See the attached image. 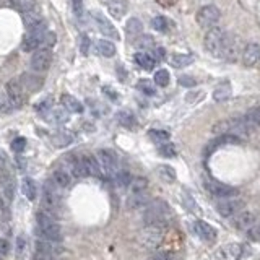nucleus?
<instances>
[{
	"instance_id": "13d9d810",
	"label": "nucleus",
	"mask_w": 260,
	"mask_h": 260,
	"mask_svg": "<svg viewBox=\"0 0 260 260\" xmlns=\"http://www.w3.org/2000/svg\"><path fill=\"white\" fill-rule=\"evenodd\" d=\"M249 232L252 234L254 239H258L260 240V224H258V228H250Z\"/></svg>"
},
{
	"instance_id": "393cba45",
	"label": "nucleus",
	"mask_w": 260,
	"mask_h": 260,
	"mask_svg": "<svg viewBox=\"0 0 260 260\" xmlns=\"http://www.w3.org/2000/svg\"><path fill=\"white\" fill-rule=\"evenodd\" d=\"M135 62L138 64L142 68L152 70V68H154V65H156V58L152 54H148V52H136Z\"/></svg>"
},
{
	"instance_id": "c756f323",
	"label": "nucleus",
	"mask_w": 260,
	"mask_h": 260,
	"mask_svg": "<svg viewBox=\"0 0 260 260\" xmlns=\"http://www.w3.org/2000/svg\"><path fill=\"white\" fill-rule=\"evenodd\" d=\"M180 198H182V204H184V206L187 208L188 212L194 213V214H197V216H200L202 214V210H200V206L197 205V202H195V198L192 197L190 194H187L186 190L180 194Z\"/></svg>"
},
{
	"instance_id": "680f3d73",
	"label": "nucleus",
	"mask_w": 260,
	"mask_h": 260,
	"mask_svg": "<svg viewBox=\"0 0 260 260\" xmlns=\"http://www.w3.org/2000/svg\"><path fill=\"white\" fill-rule=\"evenodd\" d=\"M258 62H260V60H258Z\"/></svg>"
},
{
	"instance_id": "603ef678",
	"label": "nucleus",
	"mask_w": 260,
	"mask_h": 260,
	"mask_svg": "<svg viewBox=\"0 0 260 260\" xmlns=\"http://www.w3.org/2000/svg\"><path fill=\"white\" fill-rule=\"evenodd\" d=\"M179 84H182V86L190 88V86H195V84H197V82H195V78H194V76L182 75V76H179Z\"/></svg>"
},
{
	"instance_id": "4be33fe9",
	"label": "nucleus",
	"mask_w": 260,
	"mask_h": 260,
	"mask_svg": "<svg viewBox=\"0 0 260 260\" xmlns=\"http://www.w3.org/2000/svg\"><path fill=\"white\" fill-rule=\"evenodd\" d=\"M60 102L65 110H68V112H75V114H82L83 112V106L82 102L76 100V98H74L72 94H64L60 98Z\"/></svg>"
},
{
	"instance_id": "9b49d317",
	"label": "nucleus",
	"mask_w": 260,
	"mask_h": 260,
	"mask_svg": "<svg viewBox=\"0 0 260 260\" xmlns=\"http://www.w3.org/2000/svg\"><path fill=\"white\" fill-rule=\"evenodd\" d=\"M244 208V202L238 200V198H220V202L216 204V210L221 216L224 218H231L234 214H238L239 212H242Z\"/></svg>"
},
{
	"instance_id": "412c9836",
	"label": "nucleus",
	"mask_w": 260,
	"mask_h": 260,
	"mask_svg": "<svg viewBox=\"0 0 260 260\" xmlns=\"http://www.w3.org/2000/svg\"><path fill=\"white\" fill-rule=\"evenodd\" d=\"M127 2H124V0H110L108 2V12L109 15L116 18V20H120L124 15L127 13Z\"/></svg>"
},
{
	"instance_id": "ddd939ff",
	"label": "nucleus",
	"mask_w": 260,
	"mask_h": 260,
	"mask_svg": "<svg viewBox=\"0 0 260 260\" xmlns=\"http://www.w3.org/2000/svg\"><path fill=\"white\" fill-rule=\"evenodd\" d=\"M48 30H31L24 34L22 48L24 52H34L42 46V36Z\"/></svg>"
},
{
	"instance_id": "6e6552de",
	"label": "nucleus",
	"mask_w": 260,
	"mask_h": 260,
	"mask_svg": "<svg viewBox=\"0 0 260 260\" xmlns=\"http://www.w3.org/2000/svg\"><path fill=\"white\" fill-rule=\"evenodd\" d=\"M52 64V52L50 49H38L32 52L30 58V67L32 72H46Z\"/></svg>"
},
{
	"instance_id": "b1692460",
	"label": "nucleus",
	"mask_w": 260,
	"mask_h": 260,
	"mask_svg": "<svg viewBox=\"0 0 260 260\" xmlns=\"http://www.w3.org/2000/svg\"><path fill=\"white\" fill-rule=\"evenodd\" d=\"M94 50L102 57H112L116 54V46L108 39H100L94 42Z\"/></svg>"
},
{
	"instance_id": "72a5a7b5",
	"label": "nucleus",
	"mask_w": 260,
	"mask_h": 260,
	"mask_svg": "<svg viewBox=\"0 0 260 260\" xmlns=\"http://www.w3.org/2000/svg\"><path fill=\"white\" fill-rule=\"evenodd\" d=\"M132 174H130L128 171H119V172H116L114 174V182H116V186L119 187V188H126L130 186V182H132Z\"/></svg>"
},
{
	"instance_id": "5701e85b",
	"label": "nucleus",
	"mask_w": 260,
	"mask_h": 260,
	"mask_svg": "<svg viewBox=\"0 0 260 260\" xmlns=\"http://www.w3.org/2000/svg\"><path fill=\"white\" fill-rule=\"evenodd\" d=\"M232 94V88H231V83L230 82H224L221 83L220 86L214 88L213 91V100L216 102H223V101H228Z\"/></svg>"
},
{
	"instance_id": "2f4dec72",
	"label": "nucleus",
	"mask_w": 260,
	"mask_h": 260,
	"mask_svg": "<svg viewBox=\"0 0 260 260\" xmlns=\"http://www.w3.org/2000/svg\"><path fill=\"white\" fill-rule=\"evenodd\" d=\"M126 31H127V34L128 36H140L142 32H143V23L140 22L138 18H130L127 24H126Z\"/></svg>"
},
{
	"instance_id": "e433bc0d",
	"label": "nucleus",
	"mask_w": 260,
	"mask_h": 260,
	"mask_svg": "<svg viewBox=\"0 0 260 260\" xmlns=\"http://www.w3.org/2000/svg\"><path fill=\"white\" fill-rule=\"evenodd\" d=\"M0 187H2V190L5 194V198L6 200H12L13 197V180H12V176H2L0 178Z\"/></svg>"
},
{
	"instance_id": "79ce46f5",
	"label": "nucleus",
	"mask_w": 260,
	"mask_h": 260,
	"mask_svg": "<svg viewBox=\"0 0 260 260\" xmlns=\"http://www.w3.org/2000/svg\"><path fill=\"white\" fill-rule=\"evenodd\" d=\"M212 132L214 135H228L230 134V119L228 120H220L213 126Z\"/></svg>"
},
{
	"instance_id": "1a4fd4ad",
	"label": "nucleus",
	"mask_w": 260,
	"mask_h": 260,
	"mask_svg": "<svg viewBox=\"0 0 260 260\" xmlns=\"http://www.w3.org/2000/svg\"><path fill=\"white\" fill-rule=\"evenodd\" d=\"M6 96H8V102L12 104V108H20L24 102V88L20 80L13 78L8 83L5 84Z\"/></svg>"
},
{
	"instance_id": "a18cd8bd",
	"label": "nucleus",
	"mask_w": 260,
	"mask_h": 260,
	"mask_svg": "<svg viewBox=\"0 0 260 260\" xmlns=\"http://www.w3.org/2000/svg\"><path fill=\"white\" fill-rule=\"evenodd\" d=\"M148 180L145 178H134L130 182V187H132V192H140V190H146Z\"/></svg>"
},
{
	"instance_id": "49530a36",
	"label": "nucleus",
	"mask_w": 260,
	"mask_h": 260,
	"mask_svg": "<svg viewBox=\"0 0 260 260\" xmlns=\"http://www.w3.org/2000/svg\"><path fill=\"white\" fill-rule=\"evenodd\" d=\"M72 12H74V16L82 20L84 15V5L83 0H72Z\"/></svg>"
},
{
	"instance_id": "37998d69",
	"label": "nucleus",
	"mask_w": 260,
	"mask_h": 260,
	"mask_svg": "<svg viewBox=\"0 0 260 260\" xmlns=\"http://www.w3.org/2000/svg\"><path fill=\"white\" fill-rule=\"evenodd\" d=\"M152 26L156 30V31H160V32H164L168 31L169 28V22L164 18V16H154L152 20Z\"/></svg>"
},
{
	"instance_id": "ea45409f",
	"label": "nucleus",
	"mask_w": 260,
	"mask_h": 260,
	"mask_svg": "<svg viewBox=\"0 0 260 260\" xmlns=\"http://www.w3.org/2000/svg\"><path fill=\"white\" fill-rule=\"evenodd\" d=\"M136 88H138L142 93H145V94H148V96H153V94H156V88H154V84L150 82V80H145V78H143V80H140L138 83H136Z\"/></svg>"
},
{
	"instance_id": "20e7f679",
	"label": "nucleus",
	"mask_w": 260,
	"mask_h": 260,
	"mask_svg": "<svg viewBox=\"0 0 260 260\" xmlns=\"http://www.w3.org/2000/svg\"><path fill=\"white\" fill-rule=\"evenodd\" d=\"M240 57V41L238 36H234L232 32L224 34L223 46H221V56L220 58H224L228 62H236Z\"/></svg>"
},
{
	"instance_id": "dca6fc26",
	"label": "nucleus",
	"mask_w": 260,
	"mask_h": 260,
	"mask_svg": "<svg viewBox=\"0 0 260 260\" xmlns=\"http://www.w3.org/2000/svg\"><path fill=\"white\" fill-rule=\"evenodd\" d=\"M23 23L28 28V31L31 30H46V22L41 16V13L38 12H24L23 13Z\"/></svg>"
},
{
	"instance_id": "f3484780",
	"label": "nucleus",
	"mask_w": 260,
	"mask_h": 260,
	"mask_svg": "<svg viewBox=\"0 0 260 260\" xmlns=\"http://www.w3.org/2000/svg\"><path fill=\"white\" fill-rule=\"evenodd\" d=\"M194 230H195V234H197L200 239L206 240V242H213V240L216 239V231H214V228L202 220L195 221Z\"/></svg>"
},
{
	"instance_id": "2eb2a0df",
	"label": "nucleus",
	"mask_w": 260,
	"mask_h": 260,
	"mask_svg": "<svg viewBox=\"0 0 260 260\" xmlns=\"http://www.w3.org/2000/svg\"><path fill=\"white\" fill-rule=\"evenodd\" d=\"M232 224L238 228L239 231H249L250 228L256 224V214L252 212H239L238 214H234Z\"/></svg>"
},
{
	"instance_id": "f03ea898",
	"label": "nucleus",
	"mask_w": 260,
	"mask_h": 260,
	"mask_svg": "<svg viewBox=\"0 0 260 260\" xmlns=\"http://www.w3.org/2000/svg\"><path fill=\"white\" fill-rule=\"evenodd\" d=\"M36 223H38V232L41 234L42 239L52 240V242H58V240L62 239L60 226L57 224L54 214H50L44 210L38 212Z\"/></svg>"
},
{
	"instance_id": "39448f33",
	"label": "nucleus",
	"mask_w": 260,
	"mask_h": 260,
	"mask_svg": "<svg viewBox=\"0 0 260 260\" xmlns=\"http://www.w3.org/2000/svg\"><path fill=\"white\" fill-rule=\"evenodd\" d=\"M197 24L204 30H210L213 26H216V23L221 18V12L218 6L214 5H205L197 12Z\"/></svg>"
},
{
	"instance_id": "7ed1b4c3",
	"label": "nucleus",
	"mask_w": 260,
	"mask_h": 260,
	"mask_svg": "<svg viewBox=\"0 0 260 260\" xmlns=\"http://www.w3.org/2000/svg\"><path fill=\"white\" fill-rule=\"evenodd\" d=\"M226 31L220 26H213V28L206 30V34L204 39V46H205V50L208 52L210 56L220 58L221 56V46H223V39H224Z\"/></svg>"
},
{
	"instance_id": "bb28decb",
	"label": "nucleus",
	"mask_w": 260,
	"mask_h": 260,
	"mask_svg": "<svg viewBox=\"0 0 260 260\" xmlns=\"http://www.w3.org/2000/svg\"><path fill=\"white\" fill-rule=\"evenodd\" d=\"M156 174H158V178L166 182V184H172V182L176 180V171L174 168L168 166V164H161L156 168Z\"/></svg>"
},
{
	"instance_id": "f8f14e48",
	"label": "nucleus",
	"mask_w": 260,
	"mask_h": 260,
	"mask_svg": "<svg viewBox=\"0 0 260 260\" xmlns=\"http://www.w3.org/2000/svg\"><path fill=\"white\" fill-rule=\"evenodd\" d=\"M96 158L100 161L102 174H108V176L114 174L116 168H117V156L114 152H110V150H100Z\"/></svg>"
},
{
	"instance_id": "6e6d98bb",
	"label": "nucleus",
	"mask_w": 260,
	"mask_h": 260,
	"mask_svg": "<svg viewBox=\"0 0 260 260\" xmlns=\"http://www.w3.org/2000/svg\"><path fill=\"white\" fill-rule=\"evenodd\" d=\"M6 254H8V240L0 238V260H4Z\"/></svg>"
},
{
	"instance_id": "6ab92c4d",
	"label": "nucleus",
	"mask_w": 260,
	"mask_h": 260,
	"mask_svg": "<svg viewBox=\"0 0 260 260\" xmlns=\"http://www.w3.org/2000/svg\"><path fill=\"white\" fill-rule=\"evenodd\" d=\"M82 164L84 168V171H86L88 176H93V178H100L102 174L101 172V166H100V161H98L96 156L93 154H84L82 156Z\"/></svg>"
},
{
	"instance_id": "052dcab7",
	"label": "nucleus",
	"mask_w": 260,
	"mask_h": 260,
	"mask_svg": "<svg viewBox=\"0 0 260 260\" xmlns=\"http://www.w3.org/2000/svg\"><path fill=\"white\" fill-rule=\"evenodd\" d=\"M4 168H5V160H4V156L0 154V171H2Z\"/></svg>"
},
{
	"instance_id": "f257e3e1",
	"label": "nucleus",
	"mask_w": 260,
	"mask_h": 260,
	"mask_svg": "<svg viewBox=\"0 0 260 260\" xmlns=\"http://www.w3.org/2000/svg\"><path fill=\"white\" fill-rule=\"evenodd\" d=\"M143 220L146 224L166 228L168 221L171 220V208L164 200H152L146 205L145 213H143Z\"/></svg>"
},
{
	"instance_id": "58836bf2",
	"label": "nucleus",
	"mask_w": 260,
	"mask_h": 260,
	"mask_svg": "<svg viewBox=\"0 0 260 260\" xmlns=\"http://www.w3.org/2000/svg\"><path fill=\"white\" fill-rule=\"evenodd\" d=\"M148 135H150V138H152L153 142H156V143H166V142H169V134L166 132V130H156V128H153V130H150Z\"/></svg>"
},
{
	"instance_id": "864d4df0",
	"label": "nucleus",
	"mask_w": 260,
	"mask_h": 260,
	"mask_svg": "<svg viewBox=\"0 0 260 260\" xmlns=\"http://www.w3.org/2000/svg\"><path fill=\"white\" fill-rule=\"evenodd\" d=\"M150 260H178V257L169 252H160V254H154Z\"/></svg>"
},
{
	"instance_id": "a19ab883",
	"label": "nucleus",
	"mask_w": 260,
	"mask_h": 260,
	"mask_svg": "<svg viewBox=\"0 0 260 260\" xmlns=\"http://www.w3.org/2000/svg\"><path fill=\"white\" fill-rule=\"evenodd\" d=\"M158 152H160L161 156H164V158H172V156L178 154V152H176V146L172 145V143H169V142L161 143L160 148H158Z\"/></svg>"
},
{
	"instance_id": "4c0bfd02",
	"label": "nucleus",
	"mask_w": 260,
	"mask_h": 260,
	"mask_svg": "<svg viewBox=\"0 0 260 260\" xmlns=\"http://www.w3.org/2000/svg\"><path fill=\"white\" fill-rule=\"evenodd\" d=\"M169 80H171V75H169V72L164 70V68H161V70L156 72L154 78H153V82L158 84V86H168Z\"/></svg>"
},
{
	"instance_id": "bf43d9fd",
	"label": "nucleus",
	"mask_w": 260,
	"mask_h": 260,
	"mask_svg": "<svg viewBox=\"0 0 260 260\" xmlns=\"http://www.w3.org/2000/svg\"><path fill=\"white\" fill-rule=\"evenodd\" d=\"M24 249V238H18V244H16V254L20 256L22 250Z\"/></svg>"
},
{
	"instance_id": "8fccbe9b",
	"label": "nucleus",
	"mask_w": 260,
	"mask_h": 260,
	"mask_svg": "<svg viewBox=\"0 0 260 260\" xmlns=\"http://www.w3.org/2000/svg\"><path fill=\"white\" fill-rule=\"evenodd\" d=\"M24 146H26V140L22 138V136H18V138H15V140L12 142V150L15 153H22L23 150H24Z\"/></svg>"
},
{
	"instance_id": "c03bdc74",
	"label": "nucleus",
	"mask_w": 260,
	"mask_h": 260,
	"mask_svg": "<svg viewBox=\"0 0 260 260\" xmlns=\"http://www.w3.org/2000/svg\"><path fill=\"white\" fill-rule=\"evenodd\" d=\"M13 4H15L23 13L24 12H32V10L36 8V2H34V0H13Z\"/></svg>"
},
{
	"instance_id": "f704fd0d",
	"label": "nucleus",
	"mask_w": 260,
	"mask_h": 260,
	"mask_svg": "<svg viewBox=\"0 0 260 260\" xmlns=\"http://www.w3.org/2000/svg\"><path fill=\"white\" fill-rule=\"evenodd\" d=\"M116 119L124 127H128L130 128V127L135 126V117H134L132 112H130V110H119V112H117V116H116Z\"/></svg>"
},
{
	"instance_id": "aec40b11",
	"label": "nucleus",
	"mask_w": 260,
	"mask_h": 260,
	"mask_svg": "<svg viewBox=\"0 0 260 260\" xmlns=\"http://www.w3.org/2000/svg\"><path fill=\"white\" fill-rule=\"evenodd\" d=\"M20 82H22L23 88H26L28 91H38L42 86V78L34 74H23Z\"/></svg>"
},
{
	"instance_id": "9d476101",
	"label": "nucleus",
	"mask_w": 260,
	"mask_h": 260,
	"mask_svg": "<svg viewBox=\"0 0 260 260\" xmlns=\"http://www.w3.org/2000/svg\"><path fill=\"white\" fill-rule=\"evenodd\" d=\"M91 18H93V22L94 24L98 26V30H100V32H102L104 36H108V38H112V39H119V32H117L116 30V26L109 22V20L102 15L101 12H98V10H93L90 13Z\"/></svg>"
},
{
	"instance_id": "4d7b16f0",
	"label": "nucleus",
	"mask_w": 260,
	"mask_h": 260,
	"mask_svg": "<svg viewBox=\"0 0 260 260\" xmlns=\"http://www.w3.org/2000/svg\"><path fill=\"white\" fill-rule=\"evenodd\" d=\"M50 104H52V101L49 100H46V101H42L41 104H38V106H36V109L39 110V112H42V110H49V108H50Z\"/></svg>"
},
{
	"instance_id": "7c9ffc66",
	"label": "nucleus",
	"mask_w": 260,
	"mask_h": 260,
	"mask_svg": "<svg viewBox=\"0 0 260 260\" xmlns=\"http://www.w3.org/2000/svg\"><path fill=\"white\" fill-rule=\"evenodd\" d=\"M244 120L247 126L250 127V130L254 128H260V108H254L244 116Z\"/></svg>"
},
{
	"instance_id": "5fc2aeb1",
	"label": "nucleus",
	"mask_w": 260,
	"mask_h": 260,
	"mask_svg": "<svg viewBox=\"0 0 260 260\" xmlns=\"http://www.w3.org/2000/svg\"><path fill=\"white\" fill-rule=\"evenodd\" d=\"M88 50H90V39H88V36H82L80 38V52L83 56H86Z\"/></svg>"
},
{
	"instance_id": "4468645a",
	"label": "nucleus",
	"mask_w": 260,
	"mask_h": 260,
	"mask_svg": "<svg viewBox=\"0 0 260 260\" xmlns=\"http://www.w3.org/2000/svg\"><path fill=\"white\" fill-rule=\"evenodd\" d=\"M240 58L246 67H254L260 60V46L257 42H249L240 52Z\"/></svg>"
},
{
	"instance_id": "de8ad7c7",
	"label": "nucleus",
	"mask_w": 260,
	"mask_h": 260,
	"mask_svg": "<svg viewBox=\"0 0 260 260\" xmlns=\"http://www.w3.org/2000/svg\"><path fill=\"white\" fill-rule=\"evenodd\" d=\"M52 119H54L56 122H58V124L67 122L68 120V110H65V109H56V110H52Z\"/></svg>"
},
{
	"instance_id": "0eeeda50",
	"label": "nucleus",
	"mask_w": 260,
	"mask_h": 260,
	"mask_svg": "<svg viewBox=\"0 0 260 260\" xmlns=\"http://www.w3.org/2000/svg\"><path fill=\"white\" fill-rule=\"evenodd\" d=\"M205 188L208 190V194H212L213 197H218V198H230V197H236L238 195V188H234L231 186H226V184H221V182L214 180V179H205Z\"/></svg>"
},
{
	"instance_id": "09e8293b",
	"label": "nucleus",
	"mask_w": 260,
	"mask_h": 260,
	"mask_svg": "<svg viewBox=\"0 0 260 260\" xmlns=\"http://www.w3.org/2000/svg\"><path fill=\"white\" fill-rule=\"evenodd\" d=\"M54 44H56V34L50 31H46L44 36H42V46H46V49H49Z\"/></svg>"
},
{
	"instance_id": "c85d7f7f",
	"label": "nucleus",
	"mask_w": 260,
	"mask_h": 260,
	"mask_svg": "<svg viewBox=\"0 0 260 260\" xmlns=\"http://www.w3.org/2000/svg\"><path fill=\"white\" fill-rule=\"evenodd\" d=\"M192 62H194V57L188 54H172L169 57V64H171L174 68L187 67V65H190Z\"/></svg>"
},
{
	"instance_id": "a878e982",
	"label": "nucleus",
	"mask_w": 260,
	"mask_h": 260,
	"mask_svg": "<svg viewBox=\"0 0 260 260\" xmlns=\"http://www.w3.org/2000/svg\"><path fill=\"white\" fill-rule=\"evenodd\" d=\"M70 174L65 171V169H56L54 174H52V182L58 187V188H65L70 186Z\"/></svg>"
},
{
	"instance_id": "cd10ccee",
	"label": "nucleus",
	"mask_w": 260,
	"mask_h": 260,
	"mask_svg": "<svg viewBox=\"0 0 260 260\" xmlns=\"http://www.w3.org/2000/svg\"><path fill=\"white\" fill-rule=\"evenodd\" d=\"M72 142H74V135L70 132H65V130H60V132H56L52 135V143H54L57 148L68 146Z\"/></svg>"
},
{
	"instance_id": "c9c22d12",
	"label": "nucleus",
	"mask_w": 260,
	"mask_h": 260,
	"mask_svg": "<svg viewBox=\"0 0 260 260\" xmlns=\"http://www.w3.org/2000/svg\"><path fill=\"white\" fill-rule=\"evenodd\" d=\"M223 254L228 260H239L242 256V247L239 244H230L223 249Z\"/></svg>"
},
{
	"instance_id": "3c124183",
	"label": "nucleus",
	"mask_w": 260,
	"mask_h": 260,
	"mask_svg": "<svg viewBox=\"0 0 260 260\" xmlns=\"http://www.w3.org/2000/svg\"><path fill=\"white\" fill-rule=\"evenodd\" d=\"M153 42L154 41H153L152 36H140V39H138V46L142 49H152L154 46Z\"/></svg>"
},
{
	"instance_id": "473e14b6",
	"label": "nucleus",
	"mask_w": 260,
	"mask_h": 260,
	"mask_svg": "<svg viewBox=\"0 0 260 260\" xmlns=\"http://www.w3.org/2000/svg\"><path fill=\"white\" fill-rule=\"evenodd\" d=\"M22 192L28 200H34L36 198V186L30 178H24L22 182Z\"/></svg>"
},
{
	"instance_id": "a211bd4d",
	"label": "nucleus",
	"mask_w": 260,
	"mask_h": 260,
	"mask_svg": "<svg viewBox=\"0 0 260 260\" xmlns=\"http://www.w3.org/2000/svg\"><path fill=\"white\" fill-rule=\"evenodd\" d=\"M150 202H152V197L146 190H140V192H132V195L127 198V208L128 210H136V208L146 206Z\"/></svg>"
},
{
	"instance_id": "423d86ee",
	"label": "nucleus",
	"mask_w": 260,
	"mask_h": 260,
	"mask_svg": "<svg viewBox=\"0 0 260 260\" xmlns=\"http://www.w3.org/2000/svg\"><path fill=\"white\" fill-rule=\"evenodd\" d=\"M162 239H164V228L162 226L146 224V228L140 234L142 244L148 249H156L158 246H161Z\"/></svg>"
}]
</instances>
